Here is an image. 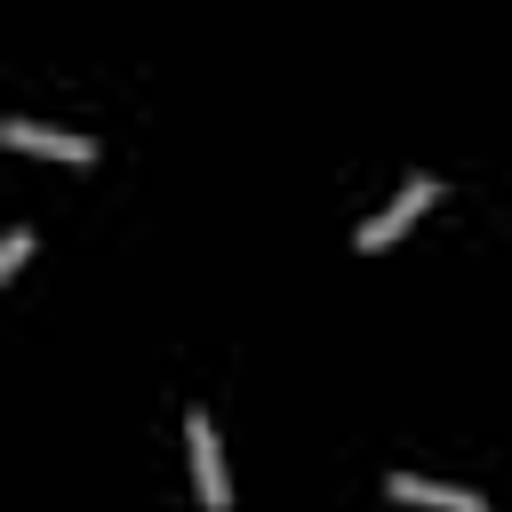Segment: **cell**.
I'll return each instance as SVG.
<instances>
[{
    "label": "cell",
    "instance_id": "obj_1",
    "mask_svg": "<svg viewBox=\"0 0 512 512\" xmlns=\"http://www.w3.org/2000/svg\"><path fill=\"white\" fill-rule=\"evenodd\" d=\"M184 456H192L200 512H232V480H224V448H216V424H208V408H192V416H184Z\"/></svg>",
    "mask_w": 512,
    "mask_h": 512
},
{
    "label": "cell",
    "instance_id": "obj_2",
    "mask_svg": "<svg viewBox=\"0 0 512 512\" xmlns=\"http://www.w3.org/2000/svg\"><path fill=\"white\" fill-rule=\"evenodd\" d=\"M432 200H440V176H408V184L392 192V208L360 224V248H368V256H376V248H392V240H400V232H408V224H416Z\"/></svg>",
    "mask_w": 512,
    "mask_h": 512
},
{
    "label": "cell",
    "instance_id": "obj_3",
    "mask_svg": "<svg viewBox=\"0 0 512 512\" xmlns=\"http://www.w3.org/2000/svg\"><path fill=\"white\" fill-rule=\"evenodd\" d=\"M0 144H8V152H48V160H72V168L96 160L88 136H72V128H40V120H0Z\"/></svg>",
    "mask_w": 512,
    "mask_h": 512
},
{
    "label": "cell",
    "instance_id": "obj_4",
    "mask_svg": "<svg viewBox=\"0 0 512 512\" xmlns=\"http://www.w3.org/2000/svg\"><path fill=\"white\" fill-rule=\"evenodd\" d=\"M384 496H392V504H424V512H488L472 488H440V480H416V472H392Z\"/></svg>",
    "mask_w": 512,
    "mask_h": 512
},
{
    "label": "cell",
    "instance_id": "obj_5",
    "mask_svg": "<svg viewBox=\"0 0 512 512\" xmlns=\"http://www.w3.org/2000/svg\"><path fill=\"white\" fill-rule=\"evenodd\" d=\"M24 256H32V232L16 224V232L0 240V280H16V272H24Z\"/></svg>",
    "mask_w": 512,
    "mask_h": 512
}]
</instances>
